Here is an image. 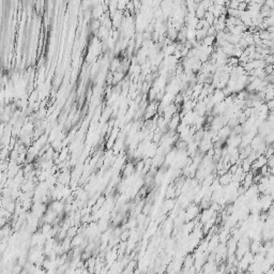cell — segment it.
<instances>
[{
  "label": "cell",
  "mask_w": 274,
  "mask_h": 274,
  "mask_svg": "<svg viewBox=\"0 0 274 274\" xmlns=\"http://www.w3.org/2000/svg\"><path fill=\"white\" fill-rule=\"evenodd\" d=\"M173 204H175V202H173V200H171V199H166L165 202H164V210L167 212V211L173 209Z\"/></svg>",
  "instance_id": "7"
},
{
  "label": "cell",
  "mask_w": 274,
  "mask_h": 274,
  "mask_svg": "<svg viewBox=\"0 0 274 274\" xmlns=\"http://www.w3.org/2000/svg\"><path fill=\"white\" fill-rule=\"evenodd\" d=\"M216 42V36H207L202 41V44L204 46H208V47H211V46H214Z\"/></svg>",
  "instance_id": "6"
},
{
  "label": "cell",
  "mask_w": 274,
  "mask_h": 274,
  "mask_svg": "<svg viewBox=\"0 0 274 274\" xmlns=\"http://www.w3.org/2000/svg\"><path fill=\"white\" fill-rule=\"evenodd\" d=\"M261 249H262V246H261V244H260L259 241H257V240H254L252 242V244L249 245V252L252 253L253 255L259 254L260 251H261Z\"/></svg>",
  "instance_id": "5"
},
{
  "label": "cell",
  "mask_w": 274,
  "mask_h": 274,
  "mask_svg": "<svg viewBox=\"0 0 274 274\" xmlns=\"http://www.w3.org/2000/svg\"><path fill=\"white\" fill-rule=\"evenodd\" d=\"M218 182H220V184H221L222 186H227V185H229L232 182V173L228 171V173H224L223 176L218 177Z\"/></svg>",
  "instance_id": "4"
},
{
  "label": "cell",
  "mask_w": 274,
  "mask_h": 274,
  "mask_svg": "<svg viewBox=\"0 0 274 274\" xmlns=\"http://www.w3.org/2000/svg\"><path fill=\"white\" fill-rule=\"evenodd\" d=\"M215 213H216L215 211L213 209H211V208H208V209L204 210L202 212V214H200V216H199V223L202 224V225H204V224L207 223V222H209L211 218L216 216Z\"/></svg>",
  "instance_id": "2"
},
{
  "label": "cell",
  "mask_w": 274,
  "mask_h": 274,
  "mask_svg": "<svg viewBox=\"0 0 274 274\" xmlns=\"http://www.w3.org/2000/svg\"><path fill=\"white\" fill-rule=\"evenodd\" d=\"M151 208H152V206H151V202H147V204L144 206V208H143V214H145V215H147L149 212H150V210H151Z\"/></svg>",
  "instance_id": "8"
},
{
  "label": "cell",
  "mask_w": 274,
  "mask_h": 274,
  "mask_svg": "<svg viewBox=\"0 0 274 274\" xmlns=\"http://www.w3.org/2000/svg\"><path fill=\"white\" fill-rule=\"evenodd\" d=\"M135 173V164L133 162L125 163V165L122 168V175L125 178H130Z\"/></svg>",
  "instance_id": "3"
},
{
  "label": "cell",
  "mask_w": 274,
  "mask_h": 274,
  "mask_svg": "<svg viewBox=\"0 0 274 274\" xmlns=\"http://www.w3.org/2000/svg\"><path fill=\"white\" fill-rule=\"evenodd\" d=\"M267 165H268L269 168H273L274 167V155L270 157L267 161Z\"/></svg>",
  "instance_id": "9"
},
{
  "label": "cell",
  "mask_w": 274,
  "mask_h": 274,
  "mask_svg": "<svg viewBox=\"0 0 274 274\" xmlns=\"http://www.w3.org/2000/svg\"><path fill=\"white\" fill-rule=\"evenodd\" d=\"M199 209H200V208H199L198 206H196V204H191V206H188V210H186V212H185V215H184L185 222H192L193 220H195V218L197 217V215L199 214Z\"/></svg>",
  "instance_id": "1"
}]
</instances>
